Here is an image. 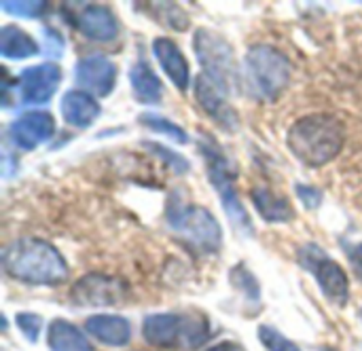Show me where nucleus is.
<instances>
[{"label": "nucleus", "instance_id": "1", "mask_svg": "<svg viewBox=\"0 0 362 351\" xmlns=\"http://www.w3.org/2000/svg\"><path fill=\"white\" fill-rule=\"evenodd\" d=\"M4 273L28 286H62L70 269L62 252L38 237H19L2 250Z\"/></svg>", "mask_w": 362, "mask_h": 351}, {"label": "nucleus", "instance_id": "2", "mask_svg": "<svg viewBox=\"0 0 362 351\" xmlns=\"http://www.w3.org/2000/svg\"><path fill=\"white\" fill-rule=\"evenodd\" d=\"M344 142V123L337 117L325 112L297 119L286 133L291 153L308 167H322L331 163L341 153Z\"/></svg>", "mask_w": 362, "mask_h": 351}, {"label": "nucleus", "instance_id": "3", "mask_svg": "<svg viewBox=\"0 0 362 351\" xmlns=\"http://www.w3.org/2000/svg\"><path fill=\"white\" fill-rule=\"evenodd\" d=\"M197 146L199 153L206 161V172H208V180L212 184V189L216 191L225 214L229 216L231 225L244 235V237H252V222L250 216L246 212V208L240 201V195L235 191V182H238V167L233 163V159L225 153V148L208 133H199L197 138Z\"/></svg>", "mask_w": 362, "mask_h": 351}, {"label": "nucleus", "instance_id": "4", "mask_svg": "<svg viewBox=\"0 0 362 351\" xmlns=\"http://www.w3.org/2000/svg\"><path fill=\"white\" fill-rule=\"evenodd\" d=\"M180 191H174L168 208H165V220L168 227L185 239L191 250L204 256L218 254L223 250V229L214 214L202 206L185 203L182 197H178Z\"/></svg>", "mask_w": 362, "mask_h": 351}, {"label": "nucleus", "instance_id": "5", "mask_svg": "<svg viewBox=\"0 0 362 351\" xmlns=\"http://www.w3.org/2000/svg\"><path fill=\"white\" fill-rule=\"evenodd\" d=\"M293 68L286 53L272 44H252L244 57V85L259 102H276L291 85Z\"/></svg>", "mask_w": 362, "mask_h": 351}, {"label": "nucleus", "instance_id": "6", "mask_svg": "<svg viewBox=\"0 0 362 351\" xmlns=\"http://www.w3.org/2000/svg\"><path fill=\"white\" fill-rule=\"evenodd\" d=\"M142 337L157 350H197L210 339V324L204 316L151 314L142 322Z\"/></svg>", "mask_w": 362, "mask_h": 351}, {"label": "nucleus", "instance_id": "7", "mask_svg": "<svg viewBox=\"0 0 362 351\" xmlns=\"http://www.w3.org/2000/svg\"><path fill=\"white\" fill-rule=\"evenodd\" d=\"M193 51L202 64V72L214 81L229 95L238 93L244 85V74L240 72L233 47L214 30L199 28L193 34Z\"/></svg>", "mask_w": 362, "mask_h": 351}, {"label": "nucleus", "instance_id": "8", "mask_svg": "<svg viewBox=\"0 0 362 351\" xmlns=\"http://www.w3.org/2000/svg\"><path fill=\"white\" fill-rule=\"evenodd\" d=\"M297 261L299 265L310 271L314 275V280L318 282V288L322 290V295L344 307L350 299V280L344 271V267L333 261L320 246L316 244H305L297 250Z\"/></svg>", "mask_w": 362, "mask_h": 351}, {"label": "nucleus", "instance_id": "9", "mask_svg": "<svg viewBox=\"0 0 362 351\" xmlns=\"http://www.w3.org/2000/svg\"><path fill=\"white\" fill-rule=\"evenodd\" d=\"M127 297V284L106 273H87L70 290V299L78 307H112Z\"/></svg>", "mask_w": 362, "mask_h": 351}, {"label": "nucleus", "instance_id": "10", "mask_svg": "<svg viewBox=\"0 0 362 351\" xmlns=\"http://www.w3.org/2000/svg\"><path fill=\"white\" fill-rule=\"evenodd\" d=\"M62 83V68L55 61H45L25 68L15 81L19 102L25 106H42L51 102Z\"/></svg>", "mask_w": 362, "mask_h": 351}, {"label": "nucleus", "instance_id": "11", "mask_svg": "<svg viewBox=\"0 0 362 351\" xmlns=\"http://www.w3.org/2000/svg\"><path fill=\"white\" fill-rule=\"evenodd\" d=\"M66 19L89 40L95 42H110L119 36L121 23L110 6L106 4H76L78 11H72V6H66Z\"/></svg>", "mask_w": 362, "mask_h": 351}, {"label": "nucleus", "instance_id": "12", "mask_svg": "<svg viewBox=\"0 0 362 351\" xmlns=\"http://www.w3.org/2000/svg\"><path fill=\"white\" fill-rule=\"evenodd\" d=\"M117 66L110 57L102 53L85 55L74 66V83L81 91L91 93L93 97H106L117 85Z\"/></svg>", "mask_w": 362, "mask_h": 351}, {"label": "nucleus", "instance_id": "13", "mask_svg": "<svg viewBox=\"0 0 362 351\" xmlns=\"http://www.w3.org/2000/svg\"><path fill=\"white\" fill-rule=\"evenodd\" d=\"M193 93L197 104L204 108V112L225 131L233 133L240 129V117L235 108L229 104V93L221 89L214 81H210L204 72L195 78L193 83Z\"/></svg>", "mask_w": 362, "mask_h": 351}, {"label": "nucleus", "instance_id": "14", "mask_svg": "<svg viewBox=\"0 0 362 351\" xmlns=\"http://www.w3.org/2000/svg\"><path fill=\"white\" fill-rule=\"evenodd\" d=\"M55 133V119L47 110H28L8 125V138L19 150H34Z\"/></svg>", "mask_w": 362, "mask_h": 351}, {"label": "nucleus", "instance_id": "15", "mask_svg": "<svg viewBox=\"0 0 362 351\" xmlns=\"http://www.w3.org/2000/svg\"><path fill=\"white\" fill-rule=\"evenodd\" d=\"M153 55L161 66V70L165 72V76L172 81V85L178 91H187L191 85V68L180 47L172 38L159 36L153 40Z\"/></svg>", "mask_w": 362, "mask_h": 351}, {"label": "nucleus", "instance_id": "16", "mask_svg": "<svg viewBox=\"0 0 362 351\" xmlns=\"http://www.w3.org/2000/svg\"><path fill=\"white\" fill-rule=\"evenodd\" d=\"M62 117L66 121V125L74 127V129H85V127H91L102 108L98 104V100L87 93V91H81V89H72V91H66L64 97H62Z\"/></svg>", "mask_w": 362, "mask_h": 351}, {"label": "nucleus", "instance_id": "17", "mask_svg": "<svg viewBox=\"0 0 362 351\" xmlns=\"http://www.w3.org/2000/svg\"><path fill=\"white\" fill-rule=\"evenodd\" d=\"M85 333L108 347H125L132 341V324L123 316H91L85 322Z\"/></svg>", "mask_w": 362, "mask_h": 351}, {"label": "nucleus", "instance_id": "18", "mask_svg": "<svg viewBox=\"0 0 362 351\" xmlns=\"http://www.w3.org/2000/svg\"><path fill=\"white\" fill-rule=\"evenodd\" d=\"M129 85H132V93H134L136 102H140L144 106L161 104L163 85H161L159 76L155 74V70L144 59H138L129 68Z\"/></svg>", "mask_w": 362, "mask_h": 351}, {"label": "nucleus", "instance_id": "19", "mask_svg": "<svg viewBox=\"0 0 362 351\" xmlns=\"http://www.w3.org/2000/svg\"><path fill=\"white\" fill-rule=\"evenodd\" d=\"M250 199L259 212V216L265 222L280 225V222H291L295 218V210L291 201L282 195H276L269 186H257L250 191Z\"/></svg>", "mask_w": 362, "mask_h": 351}, {"label": "nucleus", "instance_id": "20", "mask_svg": "<svg viewBox=\"0 0 362 351\" xmlns=\"http://www.w3.org/2000/svg\"><path fill=\"white\" fill-rule=\"evenodd\" d=\"M47 343L51 351H93L85 333L68 320H53L47 333Z\"/></svg>", "mask_w": 362, "mask_h": 351}, {"label": "nucleus", "instance_id": "21", "mask_svg": "<svg viewBox=\"0 0 362 351\" xmlns=\"http://www.w3.org/2000/svg\"><path fill=\"white\" fill-rule=\"evenodd\" d=\"M40 53L34 36L17 25H2L0 30V55L4 59H28Z\"/></svg>", "mask_w": 362, "mask_h": 351}, {"label": "nucleus", "instance_id": "22", "mask_svg": "<svg viewBox=\"0 0 362 351\" xmlns=\"http://www.w3.org/2000/svg\"><path fill=\"white\" fill-rule=\"evenodd\" d=\"M138 121H140L144 127H148L151 131L163 133L165 138H170V140L176 142V144H187V142H189V136H187V131H185L180 125L172 123L170 119H165V117H161V114H157V112H142Z\"/></svg>", "mask_w": 362, "mask_h": 351}, {"label": "nucleus", "instance_id": "23", "mask_svg": "<svg viewBox=\"0 0 362 351\" xmlns=\"http://www.w3.org/2000/svg\"><path fill=\"white\" fill-rule=\"evenodd\" d=\"M231 282H233V286L246 297V301L259 303V299H261V288H259V284H257V278H255L244 265H238V267L231 269Z\"/></svg>", "mask_w": 362, "mask_h": 351}, {"label": "nucleus", "instance_id": "24", "mask_svg": "<svg viewBox=\"0 0 362 351\" xmlns=\"http://www.w3.org/2000/svg\"><path fill=\"white\" fill-rule=\"evenodd\" d=\"M0 8L6 13V15H13V17H19V19H38L47 13L49 4L47 2H23V0H17V2H11V0H2L0 2Z\"/></svg>", "mask_w": 362, "mask_h": 351}, {"label": "nucleus", "instance_id": "25", "mask_svg": "<svg viewBox=\"0 0 362 351\" xmlns=\"http://www.w3.org/2000/svg\"><path fill=\"white\" fill-rule=\"evenodd\" d=\"M259 339L267 351H301L297 343H293L280 331H276L274 326H267V324L259 326Z\"/></svg>", "mask_w": 362, "mask_h": 351}, {"label": "nucleus", "instance_id": "26", "mask_svg": "<svg viewBox=\"0 0 362 351\" xmlns=\"http://www.w3.org/2000/svg\"><path fill=\"white\" fill-rule=\"evenodd\" d=\"M15 326L19 328V333L25 337V341L36 343L40 337V328H42V318L38 314H30V311H21L15 316Z\"/></svg>", "mask_w": 362, "mask_h": 351}, {"label": "nucleus", "instance_id": "27", "mask_svg": "<svg viewBox=\"0 0 362 351\" xmlns=\"http://www.w3.org/2000/svg\"><path fill=\"white\" fill-rule=\"evenodd\" d=\"M144 146H146L151 153H157L159 157H163V159L168 161V165H170L176 174H187V172L191 169V165H189V161H187L185 157H180L178 153H174V150L165 148L163 144H157V142H144Z\"/></svg>", "mask_w": 362, "mask_h": 351}, {"label": "nucleus", "instance_id": "28", "mask_svg": "<svg viewBox=\"0 0 362 351\" xmlns=\"http://www.w3.org/2000/svg\"><path fill=\"white\" fill-rule=\"evenodd\" d=\"M295 193H297V197L301 199V203H303L308 210H316V208L322 203V191L316 189V186L297 184V186H295Z\"/></svg>", "mask_w": 362, "mask_h": 351}, {"label": "nucleus", "instance_id": "29", "mask_svg": "<svg viewBox=\"0 0 362 351\" xmlns=\"http://www.w3.org/2000/svg\"><path fill=\"white\" fill-rule=\"evenodd\" d=\"M42 38H45V51L51 55V57H59L62 51H64V38L59 36V32L55 30H42Z\"/></svg>", "mask_w": 362, "mask_h": 351}, {"label": "nucleus", "instance_id": "30", "mask_svg": "<svg viewBox=\"0 0 362 351\" xmlns=\"http://www.w3.org/2000/svg\"><path fill=\"white\" fill-rule=\"evenodd\" d=\"M348 256H350V263L356 271V275L362 280V244H356L348 250Z\"/></svg>", "mask_w": 362, "mask_h": 351}, {"label": "nucleus", "instance_id": "31", "mask_svg": "<svg viewBox=\"0 0 362 351\" xmlns=\"http://www.w3.org/2000/svg\"><path fill=\"white\" fill-rule=\"evenodd\" d=\"M208 351H246L242 345H238V343H231V341H225V343H218V345H214V347H210Z\"/></svg>", "mask_w": 362, "mask_h": 351}, {"label": "nucleus", "instance_id": "32", "mask_svg": "<svg viewBox=\"0 0 362 351\" xmlns=\"http://www.w3.org/2000/svg\"><path fill=\"white\" fill-rule=\"evenodd\" d=\"M325 351H335V350H331V347H327V350H325Z\"/></svg>", "mask_w": 362, "mask_h": 351}, {"label": "nucleus", "instance_id": "33", "mask_svg": "<svg viewBox=\"0 0 362 351\" xmlns=\"http://www.w3.org/2000/svg\"><path fill=\"white\" fill-rule=\"evenodd\" d=\"M361 318H362V314H361Z\"/></svg>", "mask_w": 362, "mask_h": 351}]
</instances>
